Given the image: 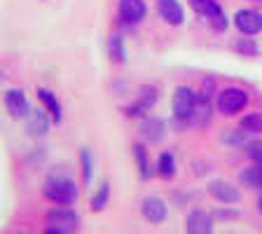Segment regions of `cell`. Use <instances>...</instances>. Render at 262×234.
Masks as SVG:
<instances>
[{
    "instance_id": "6da1fadb",
    "label": "cell",
    "mask_w": 262,
    "mask_h": 234,
    "mask_svg": "<svg viewBox=\"0 0 262 234\" xmlns=\"http://www.w3.org/2000/svg\"><path fill=\"white\" fill-rule=\"evenodd\" d=\"M77 183L66 174H52L45 180V197L56 206H71L77 199Z\"/></svg>"
},
{
    "instance_id": "7a4b0ae2",
    "label": "cell",
    "mask_w": 262,
    "mask_h": 234,
    "mask_svg": "<svg viewBox=\"0 0 262 234\" xmlns=\"http://www.w3.org/2000/svg\"><path fill=\"white\" fill-rule=\"evenodd\" d=\"M190 7L204 19H208V24H213L215 31H227L229 19L218 0H190Z\"/></svg>"
},
{
    "instance_id": "3957f363",
    "label": "cell",
    "mask_w": 262,
    "mask_h": 234,
    "mask_svg": "<svg viewBox=\"0 0 262 234\" xmlns=\"http://www.w3.org/2000/svg\"><path fill=\"white\" fill-rule=\"evenodd\" d=\"M171 110L173 117L180 122H192V115L196 110V92L190 87H178L173 92V101H171Z\"/></svg>"
},
{
    "instance_id": "277c9868",
    "label": "cell",
    "mask_w": 262,
    "mask_h": 234,
    "mask_svg": "<svg viewBox=\"0 0 262 234\" xmlns=\"http://www.w3.org/2000/svg\"><path fill=\"white\" fill-rule=\"evenodd\" d=\"M215 105H218V110L223 115H236L248 105V94L239 87H227L218 94Z\"/></svg>"
},
{
    "instance_id": "5b68a950",
    "label": "cell",
    "mask_w": 262,
    "mask_h": 234,
    "mask_svg": "<svg viewBox=\"0 0 262 234\" xmlns=\"http://www.w3.org/2000/svg\"><path fill=\"white\" fill-rule=\"evenodd\" d=\"M47 225L71 234V232H77L80 218H77V213L71 206H54V208H49V213H47Z\"/></svg>"
},
{
    "instance_id": "8992f818",
    "label": "cell",
    "mask_w": 262,
    "mask_h": 234,
    "mask_svg": "<svg viewBox=\"0 0 262 234\" xmlns=\"http://www.w3.org/2000/svg\"><path fill=\"white\" fill-rule=\"evenodd\" d=\"M157 96H159L157 87H143L138 92V96L134 98V103L124 108V113L129 117H147V110L157 103Z\"/></svg>"
},
{
    "instance_id": "52a82bcc",
    "label": "cell",
    "mask_w": 262,
    "mask_h": 234,
    "mask_svg": "<svg viewBox=\"0 0 262 234\" xmlns=\"http://www.w3.org/2000/svg\"><path fill=\"white\" fill-rule=\"evenodd\" d=\"M145 0H120L117 5V14H120V22L126 26H136L145 19Z\"/></svg>"
},
{
    "instance_id": "ba28073f",
    "label": "cell",
    "mask_w": 262,
    "mask_h": 234,
    "mask_svg": "<svg viewBox=\"0 0 262 234\" xmlns=\"http://www.w3.org/2000/svg\"><path fill=\"white\" fill-rule=\"evenodd\" d=\"M185 234H213V213H206L204 208L190 211L185 220Z\"/></svg>"
},
{
    "instance_id": "9c48e42d",
    "label": "cell",
    "mask_w": 262,
    "mask_h": 234,
    "mask_svg": "<svg viewBox=\"0 0 262 234\" xmlns=\"http://www.w3.org/2000/svg\"><path fill=\"white\" fill-rule=\"evenodd\" d=\"M141 213H143V218L147 220V223H152V225H159L166 220V213H169V206L164 204V199H159V197L150 195L143 199L141 204Z\"/></svg>"
},
{
    "instance_id": "30bf717a",
    "label": "cell",
    "mask_w": 262,
    "mask_h": 234,
    "mask_svg": "<svg viewBox=\"0 0 262 234\" xmlns=\"http://www.w3.org/2000/svg\"><path fill=\"white\" fill-rule=\"evenodd\" d=\"M5 108L12 117L21 120L26 115H31V105H28V98L21 89H7L5 92Z\"/></svg>"
},
{
    "instance_id": "8fae6325",
    "label": "cell",
    "mask_w": 262,
    "mask_h": 234,
    "mask_svg": "<svg viewBox=\"0 0 262 234\" xmlns=\"http://www.w3.org/2000/svg\"><path fill=\"white\" fill-rule=\"evenodd\" d=\"M234 26L244 35H257V33H262V14L253 10H239L234 14Z\"/></svg>"
},
{
    "instance_id": "7c38bea8",
    "label": "cell",
    "mask_w": 262,
    "mask_h": 234,
    "mask_svg": "<svg viewBox=\"0 0 262 234\" xmlns=\"http://www.w3.org/2000/svg\"><path fill=\"white\" fill-rule=\"evenodd\" d=\"M157 12L166 24L171 26H180L185 22V12H183V5L178 0H157Z\"/></svg>"
},
{
    "instance_id": "4fadbf2b",
    "label": "cell",
    "mask_w": 262,
    "mask_h": 234,
    "mask_svg": "<svg viewBox=\"0 0 262 234\" xmlns=\"http://www.w3.org/2000/svg\"><path fill=\"white\" fill-rule=\"evenodd\" d=\"M208 192H211L213 199H218L223 204H234V202H239V197H241V192L232 183H227V180H211L208 183Z\"/></svg>"
},
{
    "instance_id": "5bb4252c",
    "label": "cell",
    "mask_w": 262,
    "mask_h": 234,
    "mask_svg": "<svg viewBox=\"0 0 262 234\" xmlns=\"http://www.w3.org/2000/svg\"><path fill=\"white\" fill-rule=\"evenodd\" d=\"M141 136L145 138V141H152V143H157V141H162L164 136H166V122L162 120V117H143V124H141Z\"/></svg>"
},
{
    "instance_id": "9a60e30c",
    "label": "cell",
    "mask_w": 262,
    "mask_h": 234,
    "mask_svg": "<svg viewBox=\"0 0 262 234\" xmlns=\"http://www.w3.org/2000/svg\"><path fill=\"white\" fill-rule=\"evenodd\" d=\"M26 120H28V131L33 136H45L49 131L52 115H47L45 110H31V117H26Z\"/></svg>"
},
{
    "instance_id": "2e32d148",
    "label": "cell",
    "mask_w": 262,
    "mask_h": 234,
    "mask_svg": "<svg viewBox=\"0 0 262 234\" xmlns=\"http://www.w3.org/2000/svg\"><path fill=\"white\" fill-rule=\"evenodd\" d=\"M211 120V98L196 92V110L192 115V124L194 126H206Z\"/></svg>"
},
{
    "instance_id": "e0dca14e",
    "label": "cell",
    "mask_w": 262,
    "mask_h": 234,
    "mask_svg": "<svg viewBox=\"0 0 262 234\" xmlns=\"http://www.w3.org/2000/svg\"><path fill=\"white\" fill-rule=\"evenodd\" d=\"M38 98L45 103L47 113L52 115V122H61V117H63V110H61L59 98H56L54 94L49 92V89H45V87H40V89H38Z\"/></svg>"
},
{
    "instance_id": "ac0fdd59",
    "label": "cell",
    "mask_w": 262,
    "mask_h": 234,
    "mask_svg": "<svg viewBox=\"0 0 262 234\" xmlns=\"http://www.w3.org/2000/svg\"><path fill=\"white\" fill-rule=\"evenodd\" d=\"M134 162H136V169H138V174H141V180H150L152 169H150V159H147V150L143 143L134 145Z\"/></svg>"
},
{
    "instance_id": "d6986e66",
    "label": "cell",
    "mask_w": 262,
    "mask_h": 234,
    "mask_svg": "<svg viewBox=\"0 0 262 234\" xmlns=\"http://www.w3.org/2000/svg\"><path fill=\"white\" fill-rule=\"evenodd\" d=\"M241 183L246 187H255V190H262V164H253L248 169L241 171Z\"/></svg>"
},
{
    "instance_id": "ffe728a7",
    "label": "cell",
    "mask_w": 262,
    "mask_h": 234,
    "mask_svg": "<svg viewBox=\"0 0 262 234\" xmlns=\"http://www.w3.org/2000/svg\"><path fill=\"white\" fill-rule=\"evenodd\" d=\"M157 171L162 178H171L176 174V155L171 150H164L159 155V162H157Z\"/></svg>"
},
{
    "instance_id": "44dd1931",
    "label": "cell",
    "mask_w": 262,
    "mask_h": 234,
    "mask_svg": "<svg viewBox=\"0 0 262 234\" xmlns=\"http://www.w3.org/2000/svg\"><path fill=\"white\" fill-rule=\"evenodd\" d=\"M108 52H110V59H113L115 63H124L126 52H124V40H122V35H110Z\"/></svg>"
},
{
    "instance_id": "7402d4cb",
    "label": "cell",
    "mask_w": 262,
    "mask_h": 234,
    "mask_svg": "<svg viewBox=\"0 0 262 234\" xmlns=\"http://www.w3.org/2000/svg\"><path fill=\"white\" fill-rule=\"evenodd\" d=\"M108 197H110V185H108V180H103L98 185L96 195L92 197V211H103L105 204H108Z\"/></svg>"
},
{
    "instance_id": "603a6c76",
    "label": "cell",
    "mask_w": 262,
    "mask_h": 234,
    "mask_svg": "<svg viewBox=\"0 0 262 234\" xmlns=\"http://www.w3.org/2000/svg\"><path fill=\"white\" fill-rule=\"evenodd\" d=\"M241 129L251 134H262V113H248L241 117Z\"/></svg>"
},
{
    "instance_id": "cb8c5ba5",
    "label": "cell",
    "mask_w": 262,
    "mask_h": 234,
    "mask_svg": "<svg viewBox=\"0 0 262 234\" xmlns=\"http://www.w3.org/2000/svg\"><path fill=\"white\" fill-rule=\"evenodd\" d=\"M80 164H82V180L84 183H92V176H94V159H92V153L87 147L80 150Z\"/></svg>"
},
{
    "instance_id": "d4e9b609",
    "label": "cell",
    "mask_w": 262,
    "mask_h": 234,
    "mask_svg": "<svg viewBox=\"0 0 262 234\" xmlns=\"http://www.w3.org/2000/svg\"><path fill=\"white\" fill-rule=\"evenodd\" d=\"M248 159H253V164H262V141H251L244 145Z\"/></svg>"
},
{
    "instance_id": "484cf974",
    "label": "cell",
    "mask_w": 262,
    "mask_h": 234,
    "mask_svg": "<svg viewBox=\"0 0 262 234\" xmlns=\"http://www.w3.org/2000/svg\"><path fill=\"white\" fill-rule=\"evenodd\" d=\"M234 49L239 52V54H248V56H255L257 54V45L253 42V40H236Z\"/></svg>"
},
{
    "instance_id": "4316f807",
    "label": "cell",
    "mask_w": 262,
    "mask_h": 234,
    "mask_svg": "<svg viewBox=\"0 0 262 234\" xmlns=\"http://www.w3.org/2000/svg\"><path fill=\"white\" fill-rule=\"evenodd\" d=\"M239 218V211L236 208H218L213 213V220H234Z\"/></svg>"
},
{
    "instance_id": "83f0119b",
    "label": "cell",
    "mask_w": 262,
    "mask_h": 234,
    "mask_svg": "<svg viewBox=\"0 0 262 234\" xmlns=\"http://www.w3.org/2000/svg\"><path fill=\"white\" fill-rule=\"evenodd\" d=\"M45 234H68V232H63V229H56V227H49Z\"/></svg>"
},
{
    "instance_id": "f1b7e54d",
    "label": "cell",
    "mask_w": 262,
    "mask_h": 234,
    "mask_svg": "<svg viewBox=\"0 0 262 234\" xmlns=\"http://www.w3.org/2000/svg\"><path fill=\"white\" fill-rule=\"evenodd\" d=\"M257 211H260V216H262V192H260V197H257Z\"/></svg>"
},
{
    "instance_id": "f546056e",
    "label": "cell",
    "mask_w": 262,
    "mask_h": 234,
    "mask_svg": "<svg viewBox=\"0 0 262 234\" xmlns=\"http://www.w3.org/2000/svg\"><path fill=\"white\" fill-rule=\"evenodd\" d=\"M255 3H262V0H255Z\"/></svg>"
},
{
    "instance_id": "4dcf8cb0",
    "label": "cell",
    "mask_w": 262,
    "mask_h": 234,
    "mask_svg": "<svg viewBox=\"0 0 262 234\" xmlns=\"http://www.w3.org/2000/svg\"><path fill=\"white\" fill-rule=\"evenodd\" d=\"M19 234H26V232H19Z\"/></svg>"
}]
</instances>
